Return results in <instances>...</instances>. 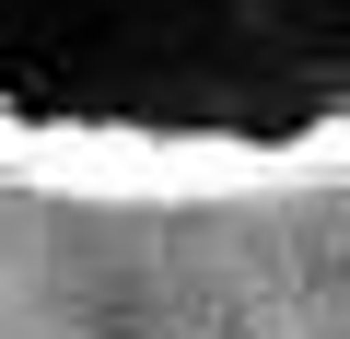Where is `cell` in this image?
Instances as JSON below:
<instances>
[{
	"label": "cell",
	"instance_id": "cell-1",
	"mask_svg": "<svg viewBox=\"0 0 350 339\" xmlns=\"http://www.w3.org/2000/svg\"><path fill=\"white\" fill-rule=\"evenodd\" d=\"M0 176L269 199L350 176V0H0Z\"/></svg>",
	"mask_w": 350,
	"mask_h": 339
}]
</instances>
